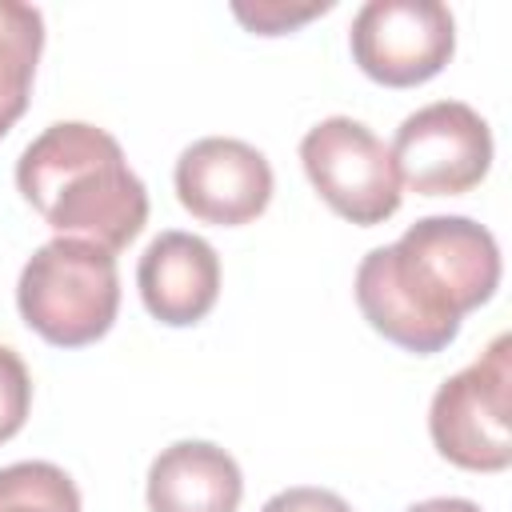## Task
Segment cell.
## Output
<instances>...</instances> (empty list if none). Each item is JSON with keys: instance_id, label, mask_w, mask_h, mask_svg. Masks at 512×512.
<instances>
[{"instance_id": "1", "label": "cell", "mask_w": 512, "mask_h": 512, "mask_svg": "<svg viewBox=\"0 0 512 512\" xmlns=\"http://www.w3.org/2000/svg\"><path fill=\"white\" fill-rule=\"evenodd\" d=\"M500 284L496 236L468 216H424L396 244L372 248L356 268L364 320L404 352H444L464 312Z\"/></svg>"}, {"instance_id": "2", "label": "cell", "mask_w": 512, "mask_h": 512, "mask_svg": "<svg viewBox=\"0 0 512 512\" xmlns=\"http://www.w3.org/2000/svg\"><path fill=\"white\" fill-rule=\"evenodd\" d=\"M16 188L48 228L108 252L128 248L148 220V188L120 140L84 120L48 124L20 152Z\"/></svg>"}, {"instance_id": "3", "label": "cell", "mask_w": 512, "mask_h": 512, "mask_svg": "<svg viewBox=\"0 0 512 512\" xmlns=\"http://www.w3.org/2000/svg\"><path fill=\"white\" fill-rule=\"evenodd\" d=\"M16 308L24 324L56 348L96 344L120 312L116 256L76 236L40 244L20 272Z\"/></svg>"}, {"instance_id": "4", "label": "cell", "mask_w": 512, "mask_h": 512, "mask_svg": "<svg viewBox=\"0 0 512 512\" xmlns=\"http://www.w3.org/2000/svg\"><path fill=\"white\" fill-rule=\"evenodd\" d=\"M508 384H512V336L500 332L480 360L448 376L428 408V432L436 452L468 472H504L512 464L508 432Z\"/></svg>"}, {"instance_id": "5", "label": "cell", "mask_w": 512, "mask_h": 512, "mask_svg": "<svg viewBox=\"0 0 512 512\" xmlns=\"http://www.w3.org/2000/svg\"><path fill=\"white\" fill-rule=\"evenodd\" d=\"M300 164L316 188V196L352 224H384L400 208V176L392 168V152L384 140L352 120L328 116L300 140Z\"/></svg>"}, {"instance_id": "6", "label": "cell", "mask_w": 512, "mask_h": 512, "mask_svg": "<svg viewBox=\"0 0 512 512\" xmlns=\"http://www.w3.org/2000/svg\"><path fill=\"white\" fill-rule=\"evenodd\" d=\"M400 184L420 196H460L492 168V128L464 100H436L400 120L392 140Z\"/></svg>"}, {"instance_id": "7", "label": "cell", "mask_w": 512, "mask_h": 512, "mask_svg": "<svg viewBox=\"0 0 512 512\" xmlns=\"http://www.w3.org/2000/svg\"><path fill=\"white\" fill-rule=\"evenodd\" d=\"M352 60L384 88L432 80L456 52V20L440 0H368L352 20Z\"/></svg>"}, {"instance_id": "8", "label": "cell", "mask_w": 512, "mask_h": 512, "mask_svg": "<svg viewBox=\"0 0 512 512\" xmlns=\"http://www.w3.org/2000/svg\"><path fill=\"white\" fill-rule=\"evenodd\" d=\"M176 200L204 224H248L272 200V164L244 140L204 136L176 160Z\"/></svg>"}, {"instance_id": "9", "label": "cell", "mask_w": 512, "mask_h": 512, "mask_svg": "<svg viewBox=\"0 0 512 512\" xmlns=\"http://www.w3.org/2000/svg\"><path fill=\"white\" fill-rule=\"evenodd\" d=\"M140 300L144 308L168 324V328H188L200 324L220 296V256L204 236L168 228L160 232L136 268Z\"/></svg>"}, {"instance_id": "10", "label": "cell", "mask_w": 512, "mask_h": 512, "mask_svg": "<svg viewBox=\"0 0 512 512\" xmlns=\"http://www.w3.org/2000/svg\"><path fill=\"white\" fill-rule=\"evenodd\" d=\"M240 496V464L212 440H176L148 468L152 512H236Z\"/></svg>"}, {"instance_id": "11", "label": "cell", "mask_w": 512, "mask_h": 512, "mask_svg": "<svg viewBox=\"0 0 512 512\" xmlns=\"http://www.w3.org/2000/svg\"><path fill=\"white\" fill-rule=\"evenodd\" d=\"M40 52H44L40 8L20 0H0V136L28 108Z\"/></svg>"}, {"instance_id": "12", "label": "cell", "mask_w": 512, "mask_h": 512, "mask_svg": "<svg viewBox=\"0 0 512 512\" xmlns=\"http://www.w3.org/2000/svg\"><path fill=\"white\" fill-rule=\"evenodd\" d=\"M0 512H80L72 476L48 460L0 468Z\"/></svg>"}, {"instance_id": "13", "label": "cell", "mask_w": 512, "mask_h": 512, "mask_svg": "<svg viewBox=\"0 0 512 512\" xmlns=\"http://www.w3.org/2000/svg\"><path fill=\"white\" fill-rule=\"evenodd\" d=\"M28 408H32V376L24 360L0 344V444L24 428Z\"/></svg>"}, {"instance_id": "14", "label": "cell", "mask_w": 512, "mask_h": 512, "mask_svg": "<svg viewBox=\"0 0 512 512\" xmlns=\"http://www.w3.org/2000/svg\"><path fill=\"white\" fill-rule=\"evenodd\" d=\"M332 8V0H320V4H304V8H292V4H276V0H264V4H232V12H236V20L244 24V28H252L256 36H280V32H288V28H296V24H304V20H312V16H320V12H328Z\"/></svg>"}, {"instance_id": "15", "label": "cell", "mask_w": 512, "mask_h": 512, "mask_svg": "<svg viewBox=\"0 0 512 512\" xmlns=\"http://www.w3.org/2000/svg\"><path fill=\"white\" fill-rule=\"evenodd\" d=\"M260 512H352L348 500H340L336 492L328 488H284L276 492Z\"/></svg>"}, {"instance_id": "16", "label": "cell", "mask_w": 512, "mask_h": 512, "mask_svg": "<svg viewBox=\"0 0 512 512\" xmlns=\"http://www.w3.org/2000/svg\"><path fill=\"white\" fill-rule=\"evenodd\" d=\"M404 512H480V504H472L464 496H432V500H420Z\"/></svg>"}]
</instances>
